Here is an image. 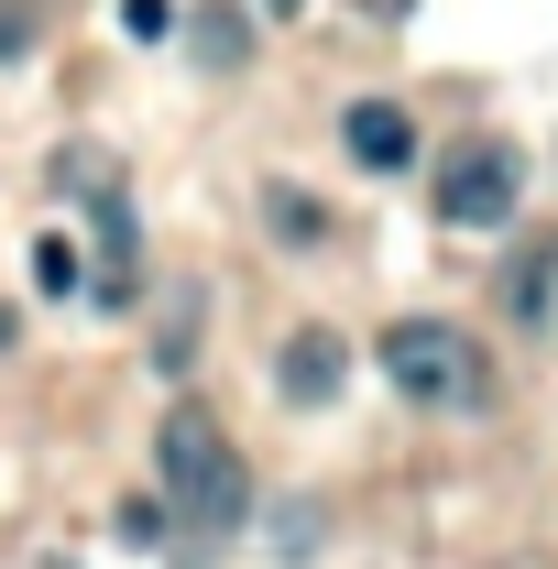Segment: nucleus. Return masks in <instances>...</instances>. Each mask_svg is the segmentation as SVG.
<instances>
[{"instance_id":"f257e3e1","label":"nucleus","mask_w":558,"mask_h":569,"mask_svg":"<svg viewBox=\"0 0 558 569\" xmlns=\"http://www.w3.org/2000/svg\"><path fill=\"white\" fill-rule=\"evenodd\" d=\"M153 471H165L176 515H198V537H230L252 515V471H241V449H230V427L209 406H176L153 427Z\"/></svg>"},{"instance_id":"f8f14e48","label":"nucleus","mask_w":558,"mask_h":569,"mask_svg":"<svg viewBox=\"0 0 558 569\" xmlns=\"http://www.w3.org/2000/svg\"><path fill=\"white\" fill-rule=\"evenodd\" d=\"M33 33H44V11H33V0H0V67L33 56Z\"/></svg>"},{"instance_id":"1a4fd4ad","label":"nucleus","mask_w":558,"mask_h":569,"mask_svg":"<svg viewBox=\"0 0 558 569\" xmlns=\"http://www.w3.org/2000/svg\"><path fill=\"white\" fill-rule=\"evenodd\" d=\"M198 329H209V296L176 284V296H165V329H153V372H187V361H198Z\"/></svg>"},{"instance_id":"39448f33","label":"nucleus","mask_w":558,"mask_h":569,"mask_svg":"<svg viewBox=\"0 0 558 569\" xmlns=\"http://www.w3.org/2000/svg\"><path fill=\"white\" fill-rule=\"evenodd\" d=\"M340 142H350V164H372V176H406V164H417V121H406L395 99H350Z\"/></svg>"},{"instance_id":"ddd939ff","label":"nucleus","mask_w":558,"mask_h":569,"mask_svg":"<svg viewBox=\"0 0 558 569\" xmlns=\"http://www.w3.org/2000/svg\"><path fill=\"white\" fill-rule=\"evenodd\" d=\"M121 22H132L142 44H153V33H176V0H121Z\"/></svg>"},{"instance_id":"9d476101","label":"nucleus","mask_w":558,"mask_h":569,"mask_svg":"<svg viewBox=\"0 0 558 569\" xmlns=\"http://www.w3.org/2000/svg\"><path fill=\"white\" fill-rule=\"evenodd\" d=\"M263 219H275L285 241H329V209H318L307 187H263Z\"/></svg>"},{"instance_id":"20e7f679","label":"nucleus","mask_w":558,"mask_h":569,"mask_svg":"<svg viewBox=\"0 0 558 569\" xmlns=\"http://www.w3.org/2000/svg\"><path fill=\"white\" fill-rule=\"evenodd\" d=\"M340 383H350V340L340 329H296V340L275 351V395L285 406H329Z\"/></svg>"},{"instance_id":"9b49d317","label":"nucleus","mask_w":558,"mask_h":569,"mask_svg":"<svg viewBox=\"0 0 558 569\" xmlns=\"http://www.w3.org/2000/svg\"><path fill=\"white\" fill-rule=\"evenodd\" d=\"M33 284H44V296H77V284H88L77 241H33Z\"/></svg>"},{"instance_id":"f03ea898","label":"nucleus","mask_w":558,"mask_h":569,"mask_svg":"<svg viewBox=\"0 0 558 569\" xmlns=\"http://www.w3.org/2000/svg\"><path fill=\"white\" fill-rule=\"evenodd\" d=\"M372 361H383V383H395L406 406H427V417H471V406H492L482 340H460L449 318H395V329L372 340Z\"/></svg>"},{"instance_id":"423d86ee","label":"nucleus","mask_w":558,"mask_h":569,"mask_svg":"<svg viewBox=\"0 0 558 569\" xmlns=\"http://www.w3.org/2000/svg\"><path fill=\"white\" fill-rule=\"evenodd\" d=\"M176 33H187V56L209 77H241L252 67V11L241 0H198V11H176Z\"/></svg>"},{"instance_id":"0eeeda50","label":"nucleus","mask_w":558,"mask_h":569,"mask_svg":"<svg viewBox=\"0 0 558 569\" xmlns=\"http://www.w3.org/2000/svg\"><path fill=\"white\" fill-rule=\"evenodd\" d=\"M99 307H132L142 296V241H132V209L121 198H99V274H88Z\"/></svg>"},{"instance_id":"4468645a","label":"nucleus","mask_w":558,"mask_h":569,"mask_svg":"<svg viewBox=\"0 0 558 569\" xmlns=\"http://www.w3.org/2000/svg\"><path fill=\"white\" fill-rule=\"evenodd\" d=\"M361 11H383V22H406V11H417V0H361Z\"/></svg>"},{"instance_id":"7ed1b4c3","label":"nucleus","mask_w":558,"mask_h":569,"mask_svg":"<svg viewBox=\"0 0 558 569\" xmlns=\"http://www.w3.org/2000/svg\"><path fill=\"white\" fill-rule=\"evenodd\" d=\"M515 198H526V164H515L504 142H471V153L438 176V219H449V230H504Z\"/></svg>"},{"instance_id":"2eb2a0df","label":"nucleus","mask_w":558,"mask_h":569,"mask_svg":"<svg viewBox=\"0 0 558 569\" xmlns=\"http://www.w3.org/2000/svg\"><path fill=\"white\" fill-rule=\"evenodd\" d=\"M263 11H307V0H263Z\"/></svg>"},{"instance_id":"6e6552de","label":"nucleus","mask_w":558,"mask_h":569,"mask_svg":"<svg viewBox=\"0 0 558 569\" xmlns=\"http://www.w3.org/2000/svg\"><path fill=\"white\" fill-rule=\"evenodd\" d=\"M548 307H558V241H526L504 263V318L515 329H548Z\"/></svg>"}]
</instances>
